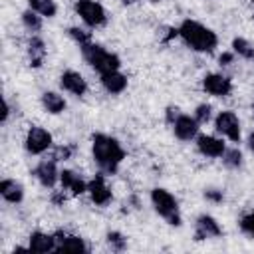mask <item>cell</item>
<instances>
[{"label":"cell","instance_id":"1","mask_svg":"<svg viewBox=\"0 0 254 254\" xmlns=\"http://www.w3.org/2000/svg\"><path fill=\"white\" fill-rule=\"evenodd\" d=\"M91 155L103 173L113 175L125 159V149L121 147V143L115 137L105 135V133H93L91 135Z\"/></svg>","mask_w":254,"mask_h":254},{"label":"cell","instance_id":"2","mask_svg":"<svg viewBox=\"0 0 254 254\" xmlns=\"http://www.w3.org/2000/svg\"><path fill=\"white\" fill-rule=\"evenodd\" d=\"M179 38L185 42L187 48L200 52V54H212L218 46V36L204 24L196 20H183L179 26Z\"/></svg>","mask_w":254,"mask_h":254},{"label":"cell","instance_id":"3","mask_svg":"<svg viewBox=\"0 0 254 254\" xmlns=\"http://www.w3.org/2000/svg\"><path fill=\"white\" fill-rule=\"evenodd\" d=\"M79 50H81L83 60H85L99 75H101V73L115 71V69H119V65H121V60H119L117 54L107 52L103 46H99V44H95V42H87V44L79 46Z\"/></svg>","mask_w":254,"mask_h":254},{"label":"cell","instance_id":"4","mask_svg":"<svg viewBox=\"0 0 254 254\" xmlns=\"http://www.w3.org/2000/svg\"><path fill=\"white\" fill-rule=\"evenodd\" d=\"M151 204H153L155 212L159 216H163L171 226H181L183 224L179 202H177V198L167 189H161V187L153 189L151 190Z\"/></svg>","mask_w":254,"mask_h":254},{"label":"cell","instance_id":"5","mask_svg":"<svg viewBox=\"0 0 254 254\" xmlns=\"http://www.w3.org/2000/svg\"><path fill=\"white\" fill-rule=\"evenodd\" d=\"M73 8H75L77 16L83 20V24L89 28H101L107 22V14H105L103 6L95 0H75Z\"/></svg>","mask_w":254,"mask_h":254},{"label":"cell","instance_id":"6","mask_svg":"<svg viewBox=\"0 0 254 254\" xmlns=\"http://www.w3.org/2000/svg\"><path fill=\"white\" fill-rule=\"evenodd\" d=\"M52 143H54L52 141V133L48 129H44V127H38V125L30 127L28 133H26V139H24V147H26V151L30 155L46 153L52 147Z\"/></svg>","mask_w":254,"mask_h":254},{"label":"cell","instance_id":"7","mask_svg":"<svg viewBox=\"0 0 254 254\" xmlns=\"http://www.w3.org/2000/svg\"><path fill=\"white\" fill-rule=\"evenodd\" d=\"M214 129H216V133H220L222 137H226L232 143L240 141V121L234 111H220L214 117Z\"/></svg>","mask_w":254,"mask_h":254},{"label":"cell","instance_id":"8","mask_svg":"<svg viewBox=\"0 0 254 254\" xmlns=\"http://www.w3.org/2000/svg\"><path fill=\"white\" fill-rule=\"evenodd\" d=\"M202 89L214 97H226L232 93V79L222 73H206L202 77Z\"/></svg>","mask_w":254,"mask_h":254},{"label":"cell","instance_id":"9","mask_svg":"<svg viewBox=\"0 0 254 254\" xmlns=\"http://www.w3.org/2000/svg\"><path fill=\"white\" fill-rule=\"evenodd\" d=\"M56 163H58V161H54V159H44V161H40V163L36 165V169H34V177L38 179V183H40L44 189H54L56 183L60 181V171H58Z\"/></svg>","mask_w":254,"mask_h":254},{"label":"cell","instance_id":"10","mask_svg":"<svg viewBox=\"0 0 254 254\" xmlns=\"http://www.w3.org/2000/svg\"><path fill=\"white\" fill-rule=\"evenodd\" d=\"M173 133L179 141H192L198 135V121L187 113H181L173 123Z\"/></svg>","mask_w":254,"mask_h":254},{"label":"cell","instance_id":"11","mask_svg":"<svg viewBox=\"0 0 254 254\" xmlns=\"http://www.w3.org/2000/svg\"><path fill=\"white\" fill-rule=\"evenodd\" d=\"M60 85L64 91L75 95V97H81L87 93V81L83 79L81 73L73 71V69H65L62 75H60Z\"/></svg>","mask_w":254,"mask_h":254},{"label":"cell","instance_id":"12","mask_svg":"<svg viewBox=\"0 0 254 254\" xmlns=\"http://www.w3.org/2000/svg\"><path fill=\"white\" fill-rule=\"evenodd\" d=\"M196 149L200 155H204L208 159H218L224 155L226 145L222 139H218L214 135H196Z\"/></svg>","mask_w":254,"mask_h":254},{"label":"cell","instance_id":"13","mask_svg":"<svg viewBox=\"0 0 254 254\" xmlns=\"http://www.w3.org/2000/svg\"><path fill=\"white\" fill-rule=\"evenodd\" d=\"M87 192H89V198L91 202H95L97 206H107L113 198L109 187L105 185V179L103 175H95L89 183H87Z\"/></svg>","mask_w":254,"mask_h":254},{"label":"cell","instance_id":"14","mask_svg":"<svg viewBox=\"0 0 254 254\" xmlns=\"http://www.w3.org/2000/svg\"><path fill=\"white\" fill-rule=\"evenodd\" d=\"M222 234L220 224L216 222V218H212L210 214H200L196 218L194 224V238L196 240H206V238H216Z\"/></svg>","mask_w":254,"mask_h":254},{"label":"cell","instance_id":"15","mask_svg":"<svg viewBox=\"0 0 254 254\" xmlns=\"http://www.w3.org/2000/svg\"><path fill=\"white\" fill-rule=\"evenodd\" d=\"M56 252H87V244L83 242V238L75 236V234H67L64 230H58L56 234Z\"/></svg>","mask_w":254,"mask_h":254},{"label":"cell","instance_id":"16","mask_svg":"<svg viewBox=\"0 0 254 254\" xmlns=\"http://www.w3.org/2000/svg\"><path fill=\"white\" fill-rule=\"evenodd\" d=\"M28 250H30V252H38V254L56 252V236L36 230V232H32L30 238H28Z\"/></svg>","mask_w":254,"mask_h":254},{"label":"cell","instance_id":"17","mask_svg":"<svg viewBox=\"0 0 254 254\" xmlns=\"http://www.w3.org/2000/svg\"><path fill=\"white\" fill-rule=\"evenodd\" d=\"M99 81H101L103 89H105L107 93H111V95L123 93V91L127 89V75H125V73H121L119 69L109 71V73H101Z\"/></svg>","mask_w":254,"mask_h":254},{"label":"cell","instance_id":"18","mask_svg":"<svg viewBox=\"0 0 254 254\" xmlns=\"http://www.w3.org/2000/svg\"><path fill=\"white\" fill-rule=\"evenodd\" d=\"M60 183L65 190H71V194H83L87 192V183L71 169H64L60 171Z\"/></svg>","mask_w":254,"mask_h":254},{"label":"cell","instance_id":"19","mask_svg":"<svg viewBox=\"0 0 254 254\" xmlns=\"http://www.w3.org/2000/svg\"><path fill=\"white\" fill-rule=\"evenodd\" d=\"M0 194H2V198H4L6 202L18 204V202H22V198H24V187H22L18 181H14V179H4V181L0 183Z\"/></svg>","mask_w":254,"mask_h":254},{"label":"cell","instance_id":"20","mask_svg":"<svg viewBox=\"0 0 254 254\" xmlns=\"http://www.w3.org/2000/svg\"><path fill=\"white\" fill-rule=\"evenodd\" d=\"M44 60H46V44L42 38L32 36L28 42V62L32 67H42Z\"/></svg>","mask_w":254,"mask_h":254},{"label":"cell","instance_id":"21","mask_svg":"<svg viewBox=\"0 0 254 254\" xmlns=\"http://www.w3.org/2000/svg\"><path fill=\"white\" fill-rule=\"evenodd\" d=\"M40 101H42V107L52 115H60L65 109V99L56 91H44Z\"/></svg>","mask_w":254,"mask_h":254},{"label":"cell","instance_id":"22","mask_svg":"<svg viewBox=\"0 0 254 254\" xmlns=\"http://www.w3.org/2000/svg\"><path fill=\"white\" fill-rule=\"evenodd\" d=\"M28 4L32 10H36L44 18H54L58 14V6L54 0H28Z\"/></svg>","mask_w":254,"mask_h":254},{"label":"cell","instance_id":"23","mask_svg":"<svg viewBox=\"0 0 254 254\" xmlns=\"http://www.w3.org/2000/svg\"><path fill=\"white\" fill-rule=\"evenodd\" d=\"M22 24H24V28H26L28 32L36 34V32L42 30V16H40L36 10L28 8V10L22 12Z\"/></svg>","mask_w":254,"mask_h":254},{"label":"cell","instance_id":"24","mask_svg":"<svg viewBox=\"0 0 254 254\" xmlns=\"http://www.w3.org/2000/svg\"><path fill=\"white\" fill-rule=\"evenodd\" d=\"M232 52L244 60H254V46L244 40V38H234L232 40Z\"/></svg>","mask_w":254,"mask_h":254},{"label":"cell","instance_id":"25","mask_svg":"<svg viewBox=\"0 0 254 254\" xmlns=\"http://www.w3.org/2000/svg\"><path fill=\"white\" fill-rule=\"evenodd\" d=\"M222 163L228 167V169H240L242 167V153L232 147V149H226L224 155H222Z\"/></svg>","mask_w":254,"mask_h":254},{"label":"cell","instance_id":"26","mask_svg":"<svg viewBox=\"0 0 254 254\" xmlns=\"http://www.w3.org/2000/svg\"><path fill=\"white\" fill-rule=\"evenodd\" d=\"M107 244H109L111 250H115V252H123V250L127 248V238H125L121 232L111 230V232H107Z\"/></svg>","mask_w":254,"mask_h":254},{"label":"cell","instance_id":"27","mask_svg":"<svg viewBox=\"0 0 254 254\" xmlns=\"http://www.w3.org/2000/svg\"><path fill=\"white\" fill-rule=\"evenodd\" d=\"M67 36H69L77 46H83V44H87V42H93V40H91V32H85V30H81V28H77V26H71V28L67 30Z\"/></svg>","mask_w":254,"mask_h":254},{"label":"cell","instance_id":"28","mask_svg":"<svg viewBox=\"0 0 254 254\" xmlns=\"http://www.w3.org/2000/svg\"><path fill=\"white\" fill-rule=\"evenodd\" d=\"M210 117H212V107H210L208 103H200V105H196V109H194V119L198 121V125L208 123Z\"/></svg>","mask_w":254,"mask_h":254},{"label":"cell","instance_id":"29","mask_svg":"<svg viewBox=\"0 0 254 254\" xmlns=\"http://www.w3.org/2000/svg\"><path fill=\"white\" fill-rule=\"evenodd\" d=\"M240 230H242L246 236L254 238V210L246 212V214L240 218Z\"/></svg>","mask_w":254,"mask_h":254},{"label":"cell","instance_id":"30","mask_svg":"<svg viewBox=\"0 0 254 254\" xmlns=\"http://www.w3.org/2000/svg\"><path fill=\"white\" fill-rule=\"evenodd\" d=\"M73 151H75V147H73V145H60V147H56V149H54L52 159H54V161H67V159H71Z\"/></svg>","mask_w":254,"mask_h":254},{"label":"cell","instance_id":"31","mask_svg":"<svg viewBox=\"0 0 254 254\" xmlns=\"http://www.w3.org/2000/svg\"><path fill=\"white\" fill-rule=\"evenodd\" d=\"M204 196H206V200H212V202H222V190H214V189H210V190H204Z\"/></svg>","mask_w":254,"mask_h":254},{"label":"cell","instance_id":"32","mask_svg":"<svg viewBox=\"0 0 254 254\" xmlns=\"http://www.w3.org/2000/svg\"><path fill=\"white\" fill-rule=\"evenodd\" d=\"M179 115H181V111H179V107H173V105H171V107H167V111H165V117H167V123H171V125L175 123V119H177Z\"/></svg>","mask_w":254,"mask_h":254},{"label":"cell","instance_id":"33","mask_svg":"<svg viewBox=\"0 0 254 254\" xmlns=\"http://www.w3.org/2000/svg\"><path fill=\"white\" fill-rule=\"evenodd\" d=\"M234 60V52H224L220 58H218V62H220V65H230V62Z\"/></svg>","mask_w":254,"mask_h":254},{"label":"cell","instance_id":"34","mask_svg":"<svg viewBox=\"0 0 254 254\" xmlns=\"http://www.w3.org/2000/svg\"><path fill=\"white\" fill-rule=\"evenodd\" d=\"M8 115H10V105H8V101H4V111H2V123H6V121H8Z\"/></svg>","mask_w":254,"mask_h":254},{"label":"cell","instance_id":"35","mask_svg":"<svg viewBox=\"0 0 254 254\" xmlns=\"http://www.w3.org/2000/svg\"><path fill=\"white\" fill-rule=\"evenodd\" d=\"M248 149H250V151L254 153V131H252V133L248 135Z\"/></svg>","mask_w":254,"mask_h":254},{"label":"cell","instance_id":"36","mask_svg":"<svg viewBox=\"0 0 254 254\" xmlns=\"http://www.w3.org/2000/svg\"><path fill=\"white\" fill-rule=\"evenodd\" d=\"M54 202H56V204L64 202V196H62V194H54Z\"/></svg>","mask_w":254,"mask_h":254},{"label":"cell","instance_id":"37","mask_svg":"<svg viewBox=\"0 0 254 254\" xmlns=\"http://www.w3.org/2000/svg\"><path fill=\"white\" fill-rule=\"evenodd\" d=\"M121 2H123V4H125V6H129V4H135V2H137V0H121Z\"/></svg>","mask_w":254,"mask_h":254},{"label":"cell","instance_id":"38","mask_svg":"<svg viewBox=\"0 0 254 254\" xmlns=\"http://www.w3.org/2000/svg\"><path fill=\"white\" fill-rule=\"evenodd\" d=\"M151 2H161V0H151Z\"/></svg>","mask_w":254,"mask_h":254},{"label":"cell","instance_id":"39","mask_svg":"<svg viewBox=\"0 0 254 254\" xmlns=\"http://www.w3.org/2000/svg\"><path fill=\"white\" fill-rule=\"evenodd\" d=\"M252 4H254V0H252Z\"/></svg>","mask_w":254,"mask_h":254}]
</instances>
